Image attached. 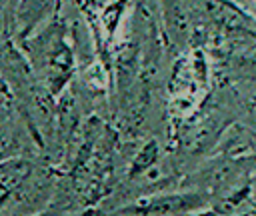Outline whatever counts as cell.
Wrapping results in <instances>:
<instances>
[{"mask_svg": "<svg viewBox=\"0 0 256 216\" xmlns=\"http://www.w3.org/2000/svg\"><path fill=\"white\" fill-rule=\"evenodd\" d=\"M250 108H252V110H256V98H254V100L250 102Z\"/></svg>", "mask_w": 256, "mask_h": 216, "instance_id": "6da1fadb", "label": "cell"}]
</instances>
